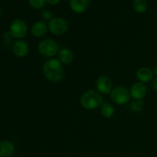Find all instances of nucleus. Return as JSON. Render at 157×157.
<instances>
[{"label":"nucleus","instance_id":"nucleus-1","mask_svg":"<svg viewBox=\"0 0 157 157\" xmlns=\"http://www.w3.org/2000/svg\"><path fill=\"white\" fill-rule=\"evenodd\" d=\"M42 71L44 77L52 82H59L64 78V68L58 59L52 58L45 61Z\"/></svg>","mask_w":157,"mask_h":157},{"label":"nucleus","instance_id":"nucleus-2","mask_svg":"<svg viewBox=\"0 0 157 157\" xmlns=\"http://www.w3.org/2000/svg\"><path fill=\"white\" fill-rule=\"evenodd\" d=\"M81 106L86 110H94L102 106V95L100 92L94 90H89L83 94L81 98Z\"/></svg>","mask_w":157,"mask_h":157},{"label":"nucleus","instance_id":"nucleus-3","mask_svg":"<svg viewBox=\"0 0 157 157\" xmlns=\"http://www.w3.org/2000/svg\"><path fill=\"white\" fill-rule=\"evenodd\" d=\"M59 44L52 39H44L39 42L38 50L42 56L53 57L59 52Z\"/></svg>","mask_w":157,"mask_h":157},{"label":"nucleus","instance_id":"nucleus-4","mask_svg":"<svg viewBox=\"0 0 157 157\" xmlns=\"http://www.w3.org/2000/svg\"><path fill=\"white\" fill-rule=\"evenodd\" d=\"M130 91L126 87L122 86H118L113 88L110 92V99L113 103L118 105L125 104L130 101Z\"/></svg>","mask_w":157,"mask_h":157},{"label":"nucleus","instance_id":"nucleus-5","mask_svg":"<svg viewBox=\"0 0 157 157\" xmlns=\"http://www.w3.org/2000/svg\"><path fill=\"white\" fill-rule=\"evenodd\" d=\"M28 32V26L26 23L22 19L17 18L15 19L11 23L10 28H9V32H10L12 37L18 39L24 38Z\"/></svg>","mask_w":157,"mask_h":157},{"label":"nucleus","instance_id":"nucleus-6","mask_svg":"<svg viewBox=\"0 0 157 157\" xmlns=\"http://www.w3.org/2000/svg\"><path fill=\"white\" fill-rule=\"evenodd\" d=\"M48 29L53 35H64L68 29V22L62 18H55L50 20Z\"/></svg>","mask_w":157,"mask_h":157},{"label":"nucleus","instance_id":"nucleus-7","mask_svg":"<svg viewBox=\"0 0 157 157\" xmlns=\"http://www.w3.org/2000/svg\"><path fill=\"white\" fill-rule=\"evenodd\" d=\"M112 85H113V83H112L111 79L105 75L100 77L96 83L98 92L104 94H110V92L112 91Z\"/></svg>","mask_w":157,"mask_h":157},{"label":"nucleus","instance_id":"nucleus-8","mask_svg":"<svg viewBox=\"0 0 157 157\" xmlns=\"http://www.w3.org/2000/svg\"><path fill=\"white\" fill-rule=\"evenodd\" d=\"M147 89L144 83L136 82L132 84L130 89V96L134 100H142L147 94Z\"/></svg>","mask_w":157,"mask_h":157},{"label":"nucleus","instance_id":"nucleus-9","mask_svg":"<svg viewBox=\"0 0 157 157\" xmlns=\"http://www.w3.org/2000/svg\"><path fill=\"white\" fill-rule=\"evenodd\" d=\"M29 44L26 41H22V40L16 41L12 45V52L14 55L18 58H23L26 56L29 53Z\"/></svg>","mask_w":157,"mask_h":157},{"label":"nucleus","instance_id":"nucleus-10","mask_svg":"<svg viewBox=\"0 0 157 157\" xmlns=\"http://www.w3.org/2000/svg\"><path fill=\"white\" fill-rule=\"evenodd\" d=\"M136 78L139 80L140 82L147 83L150 82L153 79V70L147 67H140L136 71Z\"/></svg>","mask_w":157,"mask_h":157},{"label":"nucleus","instance_id":"nucleus-11","mask_svg":"<svg viewBox=\"0 0 157 157\" xmlns=\"http://www.w3.org/2000/svg\"><path fill=\"white\" fill-rule=\"evenodd\" d=\"M90 4V0H70L69 6L75 13H82L87 10Z\"/></svg>","mask_w":157,"mask_h":157},{"label":"nucleus","instance_id":"nucleus-12","mask_svg":"<svg viewBox=\"0 0 157 157\" xmlns=\"http://www.w3.org/2000/svg\"><path fill=\"white\" fill-rule=\"evenodd\" d=\"M48 29L47 23L43 21H38L32 25L31 29L32 35L35 38H40L46 33Z\"/></svg>","mask_w":157,"mask_h":157},{"label":"nucleus","instance_id":"nucleus-13","mask_svg":"<svg viewBox=\"0 0 157 157\" xmlns=\"http://www.w3.org/2000/svg\"><path fill=\"white\" fill-rule=\"evenodd\" d=\"M15 146L9 140L0 142V157H10L15 153Z\"/></svg>","mask_w":157,"mask_h":157},{"label":"nucleus","instance_id":"nucleus-14","mask_svg":"<svg viewBox=\"0 0 157 157\" xmlns=\"http://www.w3.org/2000/svg\"><path fill=\"white\" fill-rule=\"evenodd\" d=\"M59 61L64 64H69L73 61L74 55L71 50L66 48H63L58 52Z\"/></svg>","mask_w":157,"mask_h":157},{"label":"nucleus","instance_id":"nucleus-15","mask_svg":"<svg viewBox=\"0 0 157 157\" xmlns=\"http://www.w3.org/2000/svg\"><path fill=\"white\" fill-rule=\"evenodd\" d=\"M101 114L105 118H110L114 114V108L111 104L105 102L101 106Z\"/></svg>","mask_w":157,"mask_h":157},{"label":"nucleus","instance_id":"nucleus-16","mask_svg":"<svg viewBox=\"0 0 157 157\" xmlns=\"http://www.w3.org/2000/svg\"><path fill=\"white\" fill-rule=\"evenodd\" d=\"M133 8L137 13H144L147 10L148 4L146 0H134Z\"/></svg>","mask_w":157,"mask_h":157},{"label":"nucleus","instance_id":"nucleus-17","mask_svg":"<svg viewBox=\"0 0 157 157\" xmlns=\"http://www.w3.org/2000/svg\"><path fill=\"white\" fill-rule=\"evenodd\" d=\"M130 109L135 113H139L144 109V101L142 100H135L130 104Z\"/></svg>","mask_w":157,"mask_h":157},{"label":"nucleus","instance_id":"nucleus-18","mask_svg":"<svg viewBox=\"0 0 157 157\" xmlns=\"http://www.w3.org/2000/svg\"><path fill=\"white\" fill-rule=\"evenodd\" d=\"M29 2L32 8L39 9L44 7L48 3V0H29Z\"/></svg>","mask_w":157,"mask_h":157},{"label":"nucleus","instance_id":"nucleus-19","mask_svg":"<svg viewBox=\"0 0 157 157\" xmlns=\"http://www.w3.org/2000/svg\"><path fill=\"white\" fill-rule=\"evenodd\" d=\"M42 16L44 19L48 20V19H51V18H52V14L51 13L50 11L45 10L42 12Z\"/></svg>","mask_w":157,"mask_h":157},{"label":"nucleus","instance_id":"nucleus-20","mask_svg":"<svg viewBox=\"0 0 157 157\" xmlns=\"http://www.w3.org/2000/svg\"><path fill=\"white\" fill-rule=\"evenodd\" d=\"M59 2H60V0H48V3L52 5V6L58 5Z\"/></svg>","mask_w":157,"mask_h":157},{"label":"nucleus","instance_id":"nucleus-21","mask_svg":"<svg viewBox=\"0 0 157 157\" xmlns=\"http://www.w3.org/2000/svg\"><path fill=\"white\" fill-rule=\"evenodd\" d=\"M152 85H153V90H154L157 93V78H156L154 80H153V84H152Z\"/></svg>","mask_w":157,"mask_h":157},{"label":"nucleus","instance_id":"nucleus-22","mask_svg":"<svg viewBox=\"0 0 157 157\" xmlns=\"http://www.w3.org/2000/svg\"><path fill=\"white\" fill-rule=\"evenodd\" d=\"M153 76H155L156 78H157V65H156L154 67H153Z\"/></svg>","mask_w":157,"mask_h":157},{"label":"nucleus","instance_id":"nucleus-23","mask_svg":"<svg viewBox=\"0 0 157 157\" xmlns=\"http://www.w3.org/2000/svg\"><path fill=\"white\" fill-rule=\"evenodd\" d=\"M1 12H2V8L1 6H0V14H1Z\"/></svg>","mask_w":157,"mask_h":157}]
</instances>
